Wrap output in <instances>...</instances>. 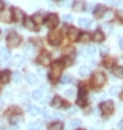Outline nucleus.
<instances>
[{"label":"nucleus","mask_w":123,"mask_h":130,"mask_svg":"<svg viewBox=\"0 0 123 130\" xmlns=\"http://www.w3.org/2000/svg\"><path fill=\"white\" fill-rule=\"evenodd\" d=\"M64 68V63L61 61H55L51 67V71H49V77L51 79H58L61 74V71Z\"/></svg>","instance_id":"obj_1"},{"label":"nucleus","mask_w":123,"mask_h":130,"mask_svg":"<svg viewBox=\"0 0 123 130\" xmlns=\"http://www.w3.org/2000/svg\"><path fill=\"white\" fill-rule=\"evenodd\" d=\"M6 43H8V46H9V47H11V48L17 47V46L21 43L20 35H17V34H15V32L10 34V35L8 36V39H6Z\"/></svg>","instance_id":"obj_2"},{"label":"nucleus","mask_w":123,"mask_h":130,"mask_svg":"<svg viewBox=\"0 0 123 130\" xmlns=\"http://www.w3.org/2000/svg\"><path fill=\"white\" fill-rule=\"evenodd\" d=\"M48 41L53 46H58L61 42V35L58 31H52V32H49V35H48Z\"/></svg>","instance_id":"obj_3"},{"label":"nucleus","mask_w":123,"mask_h":130,"mask_svg":"<svg viewBox=\"0 0 123 130\" xmlns=\"http://www.w3.org/2000/svg\"><path fill=\"white\" fill-rule=\"evenodd\" d=\"M101 110H102V113L105 115H110V114H112L113 110H114V104H113L112 100H107V102H105L101 104Z\"/></svg>","instance_id":"obj_4"},{"label":"nucleus","mask_w":123,"mask_h":130,"mask_svg":"<svg viewBox=\"0 0 123 130\" xmlns=\"http://www.w3.org/2000/svg\"><path fill=\"white\" fill-rule=\"evenodd\" d=\"M105 82H106V76L103 74L102 72H97V73H95V76H94V78H92V83H94L95 86H97V87L103 86Z\"/></svg>","instance_id":"obj_5"},{"label":"nucleus","mask_w":123,"mask_h":130,"mask_svg":"<svg viewBox=\"0 0 123 130\" xmlns=\"http://www.w3.org/2000/svg\"><path fill=\"white\" fill-rule=\"evenodd\" d=\"M58 22H59L58 16H57L55 14H52V15H49V16L47 18L46 25H47V27H49V29H54V27L58 25Z\"/></svg>","instance_id":"obj_6"},{"label":"nucleus","mask_w":123,"mask_h":130,"mask_svg":"<svg viewBox=\"0 0 123 130\" xmlns=\"http://www.w3.org/2000/svg\"><path fill=\"white\" fill-rule=\"evenodd\" d=\"M11 53L10 51H9V48H6V47H0V57L3 58V62H8L9 61V58H10Z\"/></svg>","instance_id":"obj_7"},{"label":"nucleus","mask_w":123,"mask_h":130,"mask_svg":"<svg viewBox=\"0 0 123 130\" xmlns=\"http://www.w3.org/2000/svg\"><path fill=\"white\" fill-rule=\"evenodd\" d=\"M23 63H25V60H23V57L20 56V55H16V56L12 58V61H11V64H12L14 67H21Z\"/></svg>","instance_id":"obj_8"},{"label":"nucleus","mask_w":123,"mask_h":130,"mask_svg":"<svg viewBox=\"0 0 123 130\" xmlns=\"http://www.w3.org/2000/svg\"><path fill=\"white\" fill-rule=\"evenodd\" d=\"M38 62L41 63L42 66H48V64H49V55H48L47 52L41 53L40 57H38Z\"/></svg>","instance_id":"obj_9"},{"label":"nucleus","mask_w":123,"mask_h":130,"mask_svg":"<svg viewBox=\"0 0 123 130\" xmlns=\"http://www.w3.org/2000/svg\"><path fill=\"white\" fill-rule=\"evenodd\" d=\"M105 14H106V8H105L103 5H97L95 11H94V15H95L96 18H102Z\"/></svg>","instance_id":"obj_10"},{"label":"nucleus","mask_w":123,"mask_h":130,"mask_svg":"<svg viewBox=\"0 0 123 130\" xmlns=\"http://www.w3.org/2000/svg\"><path fill=\"white\" fill-rule=\"evenodd\" d=\"M65 104H64V102L61 99L60 97H58V95H55L53 100H52V107H54V108H61V107H64Z\"/></svg>","instance_id":"obj_11"},{"label":"nucleus","mask_w":123,"mask_h":130,"mask_svg":"<svg viewBox=\"0 0 123 130\" xmlns=\"http://www.w3.org/2000/svg\"><path fill=\"white\" fill-rule=\"evenodd\" d=\"M26 80H27V83L31 84V86H35V84L38 83L37 76H35L33 73H27V74H26Z\"/></svg>","instance_id":"obj_12"},{"label":"nucleus","mask_w":123,"mask_h":130,"mask_svg":"<svg viewBox=\"0 0 123 130\" xmlns=\"http://www.w3.org/2000/svg\"><path fill=\"white\" fill-rule=\"evenodd\" d=\"M78 36H79V31L76 30V29L70 27V29L68 30V37H69L72 41H75L78 39Z\"/></svg>","instance_id":"obj_13"},{"label":"nucleus","mask_w":123,"mask_h":130,"mask_svg":"<svg viewBox=\"0 0 123 130\" xmlns=\"http://www.w3.org/2000/svg\"><path fill=\"white\" fill-rule=\"evenodd\" d=\"M0 18H1V21H4V22H10L11 21V11L10 10H5L1 12V15H0Z\"/></svg>","instance_id":"obj_14"},{"label":"nucleus","mask_w":123,"mask_h":130,"mask_svg":"<svg viewBox=\"0 0 123 130\" xmlns=\"http://www.w3.org/2000/svg\"><path fill=\"white\" fill-rule=\"evenodd\" d=\"M23 52H25V55L27 56V57H33L35 56V47L33 46H31V45H27L25 48H23Z\"/></svg>","instance_id":"obj_15"},{"label":"nucleus","mask_w":123,"mask_h":130,"mask_svg":"<svg viewBox=\"0 0 123 130\" xmlns=\"http://www.w3.org/2000/svg\"><path fill=\"white\" fill-rule=\"evenodd\" d=\"M25 27H27L28 30H35L36 29V24L31 18H27V19H25Z\"/></svg>","instance_id":"obj_16"},{"label":"nucleus","mask_w":123,"mask_h":130,"mask_svg":"<svg viewBox=\"0 0 123 130\" xmlns=\"http://www.w3.org/2000/svg\"><path fill=\"white\" fill-rule=\"evenodd\" d=\"M84 8H85V3L81 1V0L75 1V3L73 4V9L75 11H81V10H84Z\"/></svg>","instance_id":"obj_17"},{"label":"nucleus","mask_w":123,"mask_h":130,"mask_svg":"<svg viewBox=\"0 0 123 130\" xmlns=\"http://www.w3.org/2000/svg\"><path fill=\"white\" fill-rule=\"evenodd\" d=\"M27 110H28V113H30L31 115H33V117H36V115H38L40 113H41V110L38 107H35V105H28L27 107Z\"/></svg>","instance_id":"obj_18"},{"label":"nucleus","mask_w":123,"mask_h":130,"mask_svg":"<svg viewBox=\"0 0 123 130\" xmlns=\"http://www.w3.org/2000/svg\"><path fill=\"white\" fill-rule=\"evenodd\" d=\"M9 79H10V72L9 71H4V72L0 73V80L3 83H8Z\"/></svg>","instance_id":"obj_19"},{"label":"nucleus","mask_w":123,"mask_h":130,"mask_svg":"<svg viewBox=\"0 0 123 130\" xmlns=\"http://www.w3.org/2000/svg\"><path fill=\"white\" fill-rule=\"evenodd\" d=\"M78 72H79V74H80L81 77H87V76L90 74V68H89L87 66H81Z\"/></svg>","instance_id":"obj_20"},{"label":"nucleus","mask_w":123,"mask_h":130,"mask_svg":"<svg viewBox=\"0 0 123 130\" xmlns=\"http://www.w3.org/2000/svg\"><path fill=\"white\" fill-rule=\"evenodd\" d=\"M14 18H15V20L16 21H21L22 20V18H23V12H22V10H20V9H14Z\"/></svg>","instance_id":"obj_21"},{"label":"nucleus","mask_w":123,"mask_h":130,"mask_svg":"<svg viewBox=\"0 0 123 130\" xmlns=\"http://www.w3.org/2000/svg\"><path fill=\"white\" fill-rule=\"evenodd\" d=\"M94 41L95 42H101V41H103V39H105V35H103V32H101V31H96L95 34H94Z\"/></svg>","instance_id":"obj_22"},{"label":"nucleus","mask_w":123,"mask_h":130,"mask_svg":"<svg viewBox=\"0 0 123 130\" xmlns=\"http://www.w3.org/2000/svg\"><path fill=\"white\" fill-rule=\"evenodd\" d=\"M113 74L117 76L118 78H123V67L122 66H116L113 68Z\"/></svg>","instance_id":"obj_23"},{"label":"nucleus","mask_w":123,"mask_h":130,"mask_svg":"<svg viewBox=\"0 0 123 130\" xmlns=\"http://www.w3.org/2000/svg\"><path fill=\"white\" fill-rule=\"evenodd\" d=\"M43 94H42V89H36L32 92V98L35 100H41Z\"/></svg>","instance_id":"obj_24"},{"label":"nucleus","mask_w":123,"mask_h":130,"mask_svg":"<svg viewBox=\"0 0 123 130\" xmlns=\"http://www.w3.org/2000/svg\"><path fill=\"white\" fill-rule=\"evenodd\" d=\"M79 25H80L81 27H85V29H86V27H89V26L91 25V20L85 19V18H84V19H80V20H79Z\"/></svg>","instance_id":"obj_25"},{"label":"nucleus","mask_w":123,"mask_h":130,"mask_svg":"<svg viewBox=\"0 0 123 130\" xmlns=\"http://www.w3.org/2000/svg\"><path fill=\"white\" fill-rule=\"evenodd\" d=\"M12 80H14L16 84H20L21 80H22V77H21L20 72H15V73L12 74Z\"/></svg>","instance_id":"obj_26"},{"label":"nucleus","mask_w":123,"mask_h":130,"mask_svg":"<svg viewBox=\"0 0 123 130\" xmlns=\"http://www.w3.org/2000/svg\"><path fill=\"white\" fill-rule=\"evenodd\" d=\"M49 130H63V124L61 123H53L51 126H49Z\"/></svg>","instance_id":"obj_27"},{"label":"nucleus","mask_w":123,"mask_h":130,"mask_svg":"<svg viewBox=\"0 0 123 130\" xmlns=\"http://www.w3.org/2000/svg\"><path fill=\"white\" fill-rule=\"evenodd\" d=\"M121 92V87L119 86H113L110 88V94H112V95H116V94H118Z\"/></svg>","instance_id":"obj_28"},{"label":"nucleus","mask_w":123,"mask_h":130,"mask_svg":"<svg viewBox=\"0 0 123 130\" xmlns=\"http://www.w3.org/2000/svg\"><path fill=\"white\" fill-rule=\"evenodd\" d=\"M81 125V120L79 119H74L70 121V126H69V129H73V128H78V126H80Z\"/></svg>","instance_id":"obj_29"},{"label":"nucleus","mask_w":123,"mask_h":130,"mask_svg":"<svg viewBox=\"0 0 123 130\" xmlns=\"http://www.w3.org/2000/svg\"><path fill=\"white\" fill-rule=\"evenodd\" d=\"M70 80H72V76H70V74H64L60 78V82L63 84H67V83H69Z\"/></svg>","instance_id":"obj_30"},{"label":"nucleus","mask_w":123,"mask_h":130,"mask_svg":"<svg viewBox=\"0 0 123 130\" xmlns=\"http://www.w3.org/2000/svg\"><path fill=\"white\" fill-rule=\"evenodd\" d=\"M113 63H114V60H113V58H106L105 62H103V64L106 66V68H111L113 66Z\"/></svg>","instance_id":"obj_31"},{"label":"nucleus","mask_w":123,"mask_h":130,"mask_svg":"<svg viewBox=\"0 0 123 130\" xmlns=\"http://www.w3.org/2000/svg\"><path fill=\"white\" fill-rule=\"evenodd\" d=\"M86 53H87V55H95V53H96V47L92 46V45L87 46V47H86Z\"/></svg>","instance_id":"obj_32"},{"label":"nucleus","mask_w":123,"mask_h":130,"mask_svg":"<svg viewBox=\"0 0 123 130\" xmlns=\"http://www.w3.org/2000/svg\"><path fill=\"white\" fill-rule=\"evenodd\" d=\"M64 94H65V97H68V98H74V97H75V90L74 89H67L64 92Z\"/></svg>","instance_id":"obj_33"},{"label":"nucleus","mask_w":123,"mask_h":130,"mask_svg":"<svg viewBox=\"0 0 123 130\" xmlns=\"http://www.w3.org/2000/svg\"><path fill=\"white\" fill-rule=\"evenodd\" d=\"M90 35L89 34H81V36H80V41L81 42H89L90 41Z\"/></svg>","instance_id":"obj_34"},{"label":"nucleus","mask_w":123,"mask_h":130,"mask_svg":"<svg viewBox=\"0 0 123 130\" xmlns=\"http://www.w3.org/2000/svg\"><path fill=\"white\" fill-rule=\"evenodd\" d=\"M63 21H65V22H72V21H73L72 15H69V14H65V15H63Z\"/></svg>","instance_id":"obj_35"},{"label":"nucleus","mask_w":123,"mask_h":130,"mask_svg":"<svg viewBox=\"0 0 123 130\" xmlns=\"http://www.w3.org/2000/svg\"><path fill=\"white\" fill-rule=\"evenodd\" d=\"M53 117H54L55 119H63V114L59 113V111H57V110L53 111Z\"/></svg>","instance_id":"obj_36"},{"label":"nucleus","mask_w":123,"mask_h":130,"mask_svg":"<svg viewBox=\"0 0 123 130\" xmlns=\"http://www.w3.org/2000/svg\"><path fill=\"white\" fill-rule=\"evenodd\" d=\"M32 20L35 21V24H36V22H37V24H41V22H42V16H41V15H35Z\"/></svg>","instance_id":"obj_37"},{"label":"nucleus","mask_w":123,"mask_h":130,"mask_svg":"<svg viewBox=\"0 0 123 130\" xmlns=\"http://www.w3.org/2000/svg\"><path fill=\"white\" fill-rule=\"evenodd\" d=\"M21 100H22V102H27V100H28V94H27V93H26V92H25V93H21Z\"/></svg>","instance_id":"obj_38"},{"label":"nucleus","mask_w":123,"mask_h":130,"mask_svg":"<svg viewBox=\"0 0 123 130\" xmlns=\"http://www.w3.org/2000/svg\"><path fill=\"white\" fill-rule=\"evenodd\" d=\"M28 130H40V128L36 125V123H31L28 125Z\"/></svg>","instance_id":"obj_39"},{"label":"nucleus","mask_w":123,"mask_h":130,"mask_svg":"<svg viewBox=\"0 0 123 130\" xmlns=\"http://www.w3.org/2000/svg\"><path fill=\"white\" fill-rule=\"evenodd\" d=\"M72 4V0H63L60 1V6H69Z\"/></svg>","instance_id":"obj_40"},{"label":"nucleus","mask_w":123,"mask_h":130,"mask_svg":"<svg viewBox=\"0 0 123 130\" xmlns=\"http://www.w3.org/2000/svg\"><path fill=\"white\" fill-rule=\"evenodd\" d=\"M108 47H107V46H102V47H101V55H102V56H105V55H107V53H108Z\"/></svg>","instance_id":"obj_41"},{"label":"nucleus","mask_w":123,"mask_h":130,"mask_svg":"<svg viewBox=\"0 0 123 130\" xmlns=\"http://www.w3.org/2000/svg\"><path fill=\"white\" fill-rule=\"evenodd\" d=\"M103 29H105V31H106L107 34L112 32V26H111V25H103Z\"/></svg>","instance_id":"obj_42"},{"label":"nucleus","mask_w":123,"mask_h":130,"mask_svg":"<svg viewBox=\"0 0 123 130\" xmlns=\"http://www.w3.org/2000/svg\"><path fill=\"white\" fill-rule=\"evenodd\" d=\"M42 114H43V117H44L46 119H49V113H48V110H47V109L42 110Z\"/></svg>","instance_id":"obj_43"},{"label":"nucleus","mask_w":123,"mask_h":130,"mask_svg":"<svg viewBox=\"0 0 123 130\" xmlns=\"http://www.w3.org/2000/svg\"><path fill=\"white\" fill-rule=\"evenodd\" d=\"M73 52H74V48H73V47H68V48L64 50V53H73Z\"/></svg>","instance_id":"obj_44"},{"label":"nucleus","mask_w":123,"mask_h":130,"mask_svg":"<svg viewBox=\"0 0 123 130\" xmlns=\"http://www.w3.org/2000/svg\"><path fill=\"white\" fill-rule=\"evenodd\" d=\"M35 123H36V125H37V126L40 128V130H41L42 126H43V123H42L41 120H37V121H35Z\"/></svg>","instance_id":"obj_45"},{"label":"nucleus","mask_w":123,"mask_h":130,"mask_svg":"<svg viewBox=\"0 0 123 130\" xmlns=\"http://www.w3.org/2000/svg\"><path fill=\"white\" fill-rule=\"evenodd\" d=\"M117 128L119 130H123V121H119V123L117 124Z\"/></svg>","instance_id":"obj_46"},{"label":"nucleus","mask_w":123,"mask_h":130,"mask_svg":"<svg viewBox=\"0 0 123 130\" xmlns=\"http://www.w3.org/2000/svg\"><path fill=\"white\" fill-rule=\"evenodd\" d=\"M117 16H118V18H121V19L123 20V10H119V11H118V12H117Z\"/></svg>","instance_id":"obj_47"},{"label":"nucleus","mask_w":123,"mask_h":130,"mask_svg":"<svg viewBox=\"0 0 123 130\" xmlns=\"http://www.w3.org/2000/svg\"><path fill=\"white\" fill-rule=\"evenodd\" d=\"M106 3H108V4H111V5H113V4H116V0H105Z\"/></svg>","instance_id":"obj_48"},{"label":"nucleus","mask_w":123,"mask_h":130,"mask_svg":"<svg viewBox=\"0 0 123 130\" xmlns=\"http://www.w3.org/2000/svg\"><path fill=\"white\" fill-rule=\"evenodd\" d=\"M37 72H38L41 76H44V71L42 70V68H38V70H37Z\"/></svg>","instance_id":"obj_49"},{"label":"nucleus","mask_w":123,"mask_h":130,"mask_svg":"<svg viewBox=\"0 0 123 130\" xmlns=\"http://www.w3.org/2000/svg\"><path fill=\"white\" fill-rule=\"evenodd\" d=\"M92 8H94V5H92V4H89V5H87V10L89 11H92Z\"/></svg>","instance_id":"obj_50"},{"label":"nucleus","mask_w":123,"mask_h":130,"mask_svg":"<svg viewBox=\"0 0 123 130\" xmlns=\"http://www.w3.org/2000/svg\"><path fill=\"white\" fill-rule=\"evenodd\" d=\"M76 110H78L76 108H72V109L69 110V113H72V114H73V113H76Z\"/></svg>","instance_id":"obj_51"},{"label":"nucleus","mask_w":123,"mask_h":130,"mask_svg":"<svg viewBox=\"0 0 123 130\" xmlns=\"http://www.w3.org/2000/svg\"><path fill=\"white\" fill-rule=\"evenodd\" d=\"M119 47H121V48H123V37L119 40Z\"/></svg>","instance_id":"obj_52"},{"label":"nucleus","mask_w":123,"mask_h":130,"mask_svg":"<svg viewBox=\"0 0 123 130\" xmlns=\"http://www.w3.org/2000/svg\"><path fill=\"white\" fill-rule=\"evenodd\" d=\"M3 8H4V1H3V0H0V10H1Z\"/></svg>","instance_id":"obj_53"},{"label":"nucleus","mask_w":123,"mask_h":130,"mask_svg":"<svg viewBox=\"0 0 123 130\" xmlns=\"http://www.w3.org/2000/svg\"><path fill=\"white\" fill-rule=\"evenodd\" d=\"M3 108V100H0V109Z\"/></svg>","instance_id":"obj_54"},{"label":"nucleus","mask_w":123,"mask_h":130,"mask_svg":"<svg viewBox=\"0 0 123 130\" xmlns=\"http://www.w3.org/2000/svg\"><path fill=\"white\" fill-rule=\"evenodd\" d=\"M78 130H82V129H78Z\"/></svg>","instance_id":"obj_55"},{"label":"nucleus","mask_w":123,"mask_h":130,"mask_svg":"<svg viewBox=\"0 0 123 130\" xmlns=\"http://www.w3.org/2000/svg\"><path fill=\"white\" fill-rule=\"evenodd\" d=\"M122 109H123V105H122Z\"/></svg>","instance_id":"obj_56"},{"label":"nucleus","mask_w":123,"mask_h":130,"mask_svg":"<svg viewBox=\"0 0 123 130\" xmlns=\"http://www.w3.org/2000/svg\"><path fill=\"white\" fill-rule=\"evenodd\" d=\"M92 130H95V129H92Z\"/></svg>","instance_id":"obj_57"}]
</instances>
